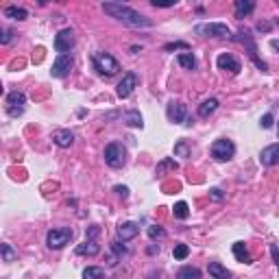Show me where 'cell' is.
<instances>
[{"label":"cell","instance_id":"34","mask_svg":"<svg viewBox=\"0 0 279 279\" xmlns=\"http://www.w3.org/2000/svg\"><path fill=\"white\" fill-rule=\"evenodd\" d=\"M151 4L153 7H159V9H168V7H175L177 0H166V2L164 0H151Z\"/></svg>","mask_w":279,"mask_h":279},{"label":"cell","instance_id":"14","mask_svg":"<svg viewBox=\"0 0 279 279\" xmlns=\"http://www.w3.org/2000/svg\"><path fill=\"white\" fill-rule=\"evenodd\" d=\"M138 234H140V223H133V221H129V223H122V225H118V240H122V242H129V240H133Z\"/></svg>","mask_w":279,"mask_h":279},{"label":"cell","instance_id":"4","mask_svg":"<svg viewBox=\"0 0 279 279\" xmlns=\"http://www.w3.org/2000/svg\"><path fill=\"white\" fill-rule=\"evenodd\" d=\"M103 157H105V164L109 166V168L118 170L127 164V148H124L122 144H118V142H111V144L105 146Z\"/></svg>","mask_w":279,"mask_h":279},{"label":"cell","instance_id":"38","mask_svg":"<svg viewBox=\"0 0 279 279\" xmlns=\"http://www.w3.org/2000/svg\"><path fill=\"white\" fill-rule=\"evenodd\" d=\"M98 234H100V229L96 227V225H92V227H90V231H87V238H90V240H94Z\"/></svg>","mask_w":279,"mask_h":279},{"label":"cell","instance_id":"12","mask_svg":"<svg viewBox=\"0 0 279 279\" xmlns=\"http://www.w3.org/2000/svg\"><path fill=\"white\" fill-rule=\"evenodd\" d=\"M166 116H168V120L170 122H175V124H186L188 120V107L179 103V100H173V103H168V109H166Z\"/></svg>","mask_w":279,"mask_h":279},{"label":"cell","instance_id":"16","mask_svg":"<svg viewBox=\"0 0 279 279\" xmlns=\"http://www.w3.org/2000/svg\"><path fill=\"white\" fill-rule=\"evenodd\" d=\"M52 142L61 148H70L74 144V133L70 129H59V131L52 133Z\"/></svg>","mask_w":279,"mask_h":279},{"label":"cell","instance_id":"5","mask_svg":"<svg viewBox=\"0 0 279 279\" xmlns=\"http://www.w3.org/2000/svg\"><path fill=\"white\" fill-rule=\"evenodd\" d=\"M194 35H199V37L225 39V37H231V31H229L227 24H223V22H203V24L194 26Z\"/></svg>","mask_w":279,"mask_h":279},{"label":"cell","instance_id":"3","mask_svg":"<svg viewBox=\"0 0 279 279\" xmlns=\"http://www.w3.org/2000/svg\"><path fill=\"white\" fill-rule=\"evenodd\" d=\"M231 37H234L236 41H240L242 46H245L247 48V55L251 57V61L255 63V66H258L260 70H262V72H269V66H266V63L262 61V59L258 57V46H255V41H253V35L247 31V28H240L238 31V35H231Z\"/></svg>","mask_w":279,"mask_h":279},{"label":"cell","instance_id":"33","mask_svg":"<svg viewBox=\"0 0 279 279\" xmlns=\"http://www.w3.org/2000/svg\"><path fill=\"white\" fill-rule=\"evenodd\" d=\"M179 48H181V50H188L190 46L186 44V41H173V44H166V46H164V50H166V52H170V50H179Z\"/></svg>","mask_w":279,"mask_h":279},{"label":"cell","instance_id":"42","mask_svg":"<svg viewBox=\"0 0 279 279\" xmlns=\"http://www.w3.org/2000/svg\"><path fill=\"white\" fill-rule=\"evenodd\" d=\"M271 48L279 52V39H271Z\"/></svg>","mask_w":279,"mask_h":279},{"label":"cell","instance_id":"28","mask_svg":"<svg viewBox=\"0 0 279 279\" xmlns=\"http://www.w3.org/2000/svg\"><path fill=\"white\" fill-rule=\"evenodd\" d=\"M83 279H105V271L100 266H87L83 271Z\"/></svg>","mask_w":279,"mask_h":279},{"label":"cell","instance_id":"17","mask_svg":"<svg viewBox=\"0 0 279 279\" xmlns=\"http://www.w3.org/2000/svg\"><path fill=\"white\" fill-rule=\"evenodd\" d=\"M207 273L212 279H231V273L227 271V266H223L221 262H210L207 264Z\"/></svg>","mask_w":279,"mask_h":279},{"label":"cell","instance_id":"43","mask_svg":"<svg viewBox=\"0 0 279 279\" xmlns=\"http://www.w3.org/2000/svg\"><path fill=\"white\" fill-rule=\"evenodd\" d=\"M148 253H151V255L153 253H159V247H148Z\"/></svg>","mask_w":279,"mask_h":279},{"label":"cell","instance_id":"9","mask_svg":"<svg viewBox=\"0 0 279 279\" xmlns=\"http://www.w3.org/2000/svg\"><path fill=\"white\" fill-rule=\"evenodd\" d=\"M76 44V37H74V31L72 28H63L55 35V50L59 55H70V50L74 48Z\"/></svg>","mask_w":279,"mask_h":279},{"label":"cell","instance_id":"15","mask_svg":"<svg viewBox=\"0 0 279 279\" xmlns=\"http://www.w3.org/2000/svg\"><path fill=\"white\" fill-rule=\"evenodd\" d=\"M260 162H262V166L279 164V142L277 144H269L266 148H262V153H260Z\"/></svg>","mask_w":279,"mask_h":279},{"label":"cell","instance_id":"25","mask_svg":"<svg viewBox=\"0 0 279 279\" xmlns=\"http://www.w3.org/2000/svg\"><path fill=\"white\" fill-rule=\"evenodd\" d=\"M177 277L179 279H201V271L197 266H183V269H179V273H177Z\"/></svg>","mask_w":279,"mask_h":279},{"label":"cell","instance_id":"23","mask_svg":"<svg viewBox=\"0 0 279 279\" xmlns=\"http://www.w3.org/2000/svg\"><path fill=\"white\" fill-rule=\"evenodd\" d=\"M124 122L129 124V127H144V120H142V116H140V111L138 109H129L127 114H124Z\"/></svg>","mask_w":279,"mask_h":279},{"label":"cell","instance_id":"40","mask_svg":"<svg viewBox=\"0 0 279 279\" xmlns=\"http://www.w3.org/2000/svg\"><path fill=\"white\" fill-rule=\"evenodd\" d=\"M271 28H273V24H271V22H260V24H258V31H264V33H269Z\"/></svg>","mask_w":279,"mask_h":279},{"label":"cell","instance_id":"35","mask_svg":"<svg viewBox=\"0 0 279 279\" xmlns=\"http://www.w3.org/2000/svg\"><path fill=\"white\" fill-rule=\"evenodd\" d=\"M114 192L118 194V197H122V199H127V197H129V188H127V186H116V188H114Z\"/></svg>","mask_w":279,"mask_h":279},{"label":"cell","instance_id":"10","mask_svg":"<svg viewBox=\"0 0 279 279\" xmlns=\"http://www.w3.org/2000/svg\"><path fill=\"white\" fill-rule=\"evenodd\" d=\"M138 83H140V76L135 74V72H127L122 76V81L118 83V87H116V96L118 98H129L133 94V90L138 87Z\"/></svg>","mask_w":279,"mask_h":279},{"label":"cell","instance_id":"6","mask_svg":"<svg viewBox=\"0 0 279 279\" xmlns=\"http://www.w3.org/2000/svg\"><path fill=\"white\" fill-rule=\"evenodd\" d=\"M72 236H74V231L70 229V227L50 229L48 234H46V247L52 249V251H59V249H63L66 245H70Z\"/></svg>","mask_w":279,"mask_h":279},{"label":"cell","instance_id":"11","mask_svg":"<svg viewBox=\"0 0 279 279\" xmlns=\"http://www.w3.org/2000/svg\"><path fill=\"white\" fill-rule=\"evenodd\" d=\"M72 66H74L72 55H59L55 59V63H52L50 74L55 76V79H66V76L70 74V70H72Z\"/></svg>","mask_w":279,"mask_h":279},{"label":"cell","instance_id":"37","mask_svg":"<svg viewBox=\"0 0 279 279\" xmlns=\"http://www.w3.org/2000/svg\"><path fill=\"white\" fill-rule=\"evenodd\" d=\"M271 255H273V260H275V266L279 269V249H277V245H271Z\"/></svg>","mask_w":279,"mask_h":279},{"label":"cell","instance_id":"18","mask_svg":"<svg viewBox=\"0 0 279 279\" xmlns=\"http://www.w3.org/2000/svg\"><path fill=\"white\" fill-rule=\"evenodd\" d=\"M231 249H234V258L238 260V262H242V264H251L253 262V258H251V253H249L245 242H236Z\"/></svg>","mask_w":279,"mask_h":279},{"label":"cell","instance_id":"39","mask_svg":"<svg viewBox=\"0 0 279 279\" xmlns=\"http://www.w3.org/2000/svg\"><path fill=\"white\" fill-rule=\"evenodd\" d=\"M210 194H212V199H214V201H223V192H221L218 188H212V190H210Z\"/></svg>","mask_w":279,"mask_h":279},{"label":"cell","instance_id":"36","mask_svg":"<svg viewBox=\"0 0 279 279\" xmlns=\"http://www.w3.org/2000/svg\"><path fill=\"white\" fill-rule=\"evenodd\" d=\"M262 127H264V129H271V127H273V116H271V114H264V116H262Z\"/></svg>","mask_w":279,"mask_h":279},{"label":"cell","instance_id":"32","mask_svg":"<svg viewBox=\"0 0 279 279\" xmlns=\"http://www.w3.org/2000/svg\"><path fill=\"white\" fill-rule=\"evenodd\" d=\"M175 155L177 157H190V146H188L186 140H179L175 144Z\"/></svg>","mask_w":279,"mask_h":279},{"label":"cell","instance_id":"20","mask_svg":"<svg viewBox=\"0 0 279 279\" xmlns=\"http://www.w3.org/2000/svg\"><path fill=\"white\" fill-rule=\"evenodd\" d=\"M2 13H4V17H11V20H20V22L28 17V11L24 7H15V4H9V7L4 9Z\"/></svg>","mask_w":279,"mask_h":279},{"label":"cell","instance_id":"24","mask_svg":"<svg viewBox=\"0 0 279 279\" xmlns=\"http://www.w3.org/2000/svg\"><path fill=\"white\" fill-rule=\"evenodd\" d=\"M173 216L177 218V221H186V218L190 216V207L186 201H179V203H175L173 207Z\"/></svg>","mask_w":279,"mask_h":279},{"label":"cell","instance_id":"31","mask_svg":"<svg viewBox=\"0 0 279 279\" xmlns=\"http://www.w3.org/2000/svg\"><path fill=\"white\" fill-rule=\"evenodd\" d=\"M188 255H190V247L188 245H181V242L179 245H175V249H173V258L175 260H186Z\"/></svg>","mask_w":279,"mask_h":279},{"label":"cell","instance_id":"1","mask_svg":"<svg viewBox=\"0 0 279 279\" xmlns=\"http://www.w3.org/2000/svg\"><path fill=\"white\" fill-rule=\"evenodd\" d=\"M103 11L109 17L122 22L124 26H131V28H151L153 22L148 20L146 15H142L140 11L131 9L129 4H122V2H105L103 4Z\"/></svg>","mask_w":279,"mask_h":279},{"label":"cell","instance_id":"8","mask_svg":"<svg viewBox=\"0 0 279 279\" xmlns=\"http://www.w3.org/2000/svg\"><path fill=\"white\" fill-rule=\"evenodd\" d=\"M236 155V144L227 138H221L212 144V157L216 162H229L231 157Z\"/></svg>","mask_w":279,"mask_h":279},{"label":"cell","instance_id":"29","mask_svg":"<svg viewBox=\"0 0 279 279\" xmlns=\"http://www.w3.org/2000/svg\"><path fill=\"white\" fill-rule=\"evenodd\" d=\"M146 234H148V238H151V240H162V238H166V229L159 227V225H151V227L146 229Z\"/></svg>","mask_w":279,"mask_h":279},{"label":"cell","instance_id":"44","mask_svg":"<svg viewBox=\"0 0 279 279\" xmlns=\"http://www.w3.org/2000/svg\"><path fill=\"white\" fill-rule=\"evenodd\" d=\"M277 135H279V124H277Z\"/></svg>","mask_w":279,"mask_h":279},{"label":"cell","instance_id":"21","mask_svg":"<svg viewBox=\"0 0 279 279\" xmlns=\"http://www.w3.org/2000/svg\"><path fill=\"white\" fill-rule=\"evenodd\" d=\"M255 9V2L253 0H236V17H247L251 11Z\"/></svg>","mask_w":279,"mask_h":279},{"label":"cell","instance_id":"7","mask_svg":"<svg viewBox=\"0 0 279 279\" xmlns=\"http://www.w3.org/2000/svg\"><path fill=\"white\" fill-rule=\"evenodd\" d=\"M4 109H7V114L11 118H17V116H22L24 114V109H26V96H24V92H9L7 94V100H4Z\"/></svg>","mask_w":279,"mask_h":279},{"label":"cell","instance_id":"41","mask_svg":"<svg viewBox=\"0 0 279 279\" xmlns=\"http://www.w3.org/2000/svg\"><path fill=\"white\" fill-rule=\"evenodd\" d=\"M11 35H13L11 31H2V37H0V41H2V44H9V41H11Z\"/></svg>","mask_w":279,"mask_h":279},{"label":"cell","instance_id":"13","mask_svg":"<svg viewBox=\"0 0 279 279\" xmlns=\"http://www.w3.org/2000/svg\"><path fill=\"white\" fill-rule=\"evenodd\" d=\"M216 66L221 68V70H225V72H231V74H238L240 72V61L234 55H229V52H223V55H218Z\"/></svg>","mask_w":279,"mask_h":279},{"label":"cell","instance_id":"26","mask_svg":"<svg viewBox=\"0 0 279 279\" xmlns=\"http://www.w3.org/2000/svg\"><path fill=\"white\" fill-rule=\"evenodd\" d=\"M177 61H179V66H183L186 70H194V68H197V59H194L192 52H181V55L177 57Z\"/></svg>","mask_w":279,"mask_h":279},{"label":"cell","instance_id":"19","mask_svg":"<svg viewBox=\"0 0 279 279\" xmlns=\"http://www.w3.org/2000/svg\"><path fill=\"white\" fill-rule=\"evenodd\" d=\"M76 253H79V255H87V258H94V255L100 253V245L96 240H85L83 245L76 247Z\"/></svg>","mask_w":279,"mask_h":279},{"label":"cell","instance_id":"27","mask_svg":"<svg viewBox=\"0 0 279 279\" xmlns=\"http://www.w3.org/2000/svg\"><path fill=\"white\" fill-rule=\"evenodd\" d=\"M0 255H2V262L9 264L17 258V251H13V247H11L9 242H2V245H0Z\"/></svg>","mask_w":279,"mask_h":279},{"label":"cell","instance_id":"2","mask_svg":"<svg viewBox=\"0 0 279 279\" xmlns=\"http://www.w3.org/2000/svg\"><path fill=\"white\" fill-rule=\"evenodd\" d=\"M92 63H94V70H98V74H103V76H114L120 72V63L109 52H94Z\"/></svg>","mask_w":279,"mask_h":279},{"label":"cell","instance_id":"22","mask_svg":"<svg viewBox=\"0 0 279 279\" xmlns=\"http://www.w3.org/2000/svg\"><path fill=\"white\" fill-rule=\"evenodd\" d=\"M216 109H218V100L216 98H207V100H203V103L199 105V116L201 118H210Z\"/></svg>","mask_w":279,"mask_h":279},{"label":"cell","instance_id":"30","mask_svg":"<svg viewBox=\"0 0 279 279\" xmlns=\"http://www.w3.org/2000/svg\"><path fill=\"white\" fill-rule=\"evenodd\" d=\"M177 168H179V164H177L175 159H168V157H166V159H162V162L157 164V175H162L164 170H177Z\"/></svg>","mask_w":279,"mask_h":279}]
</instances>
